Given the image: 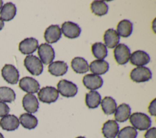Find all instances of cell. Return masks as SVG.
<instances>
[{"instance_id":"obj_1","label":"cell","mask_w":156,"mask_h":138,"mask_svg":"<svg viewBox=\"0 0 156 138\" xmlns=\"http://www.w3.org/2000/svg\"><path fill=\"white\" fill-rule=\"evenodd\" d=\"M130 123L135 129L140 131L147 129L151 125L150 117L144 113L134 112L129 117Z\"/></svg>"},{"instance_id":"obj_23","label":"cell","mask_w":156,"mask_h":138,"mask_svg":"<svg viewBox=\"0 0 156 138\" xmlns=\"http://www.w3.org/2000/svg\"><path fill=\"white\" fill-rule=\"evenodd\" d=\"M71 67L73 71L77 74H84L88 71V62L82 57H77L71 61Z\"/></svg>"},{"instance_id":"obj_5","label":"cell","mask_w":156,"mask_h":138,"mask_svg":"<svg viewBox=\"0 0 156 138\" xmlns=\"http://www.w3.org/2000/svg\"><path fill=\"white\" fill-rule=\"evenodd\" d=\"M130 77L132 81L136 83L145 82L152 78V73L148 67L139 66L131 71Z\"/></svg>"},{"instance_id":"obj_14","label":"cell","mask_w":156,"mask_h":138,"mask_svg":"<svg viewBox=\"0 0 156 138\" xmlns=\"http://www.w3.org/2000/svg\"><path fill=\"white\" fill-rule=\"evenodd\" d=\"M20 125L19 119L13 114H7L0 120V126L6 131L16 129Z\"/></svg>"},{"instance_id":"obj_12","label":"cell","mask_w":156,"mask_h":138,"mask_svg":"<svg viewBox=\"0 0 156 138\" xmlns=\"http://www.w3.org/2000/svg\"><path fill=\"white\" fill-rule=\"evenodd\" d=\"M82 81L84 86L88 89L91 91L100 88L103 84L102 78L100 76L93 74L85 75L83 78Z\"/></svg>"},{"instance_id":"obj_17","label":"cell","mask_w":156,"mask_h":138,"mask_svg":"<svg viewBox=\"0 0 156 138\" xmlns=\"http://www.w3.org/2000/svg\"><path fill=\"white\" fill-rule=\"evenodd\" d=\"M102 132L105 138H115L119 132V125L116 121L108 120L104 123Z\"/></svg>"},{"instance_id":"obj_36","label":"cell","mask_w":156,"mask_h":138,"mask_svg":"<svg viewBox=\"0 0 156 138\" xmlns=\"http://www.w3.org/2000/svg\"><path fill=\"white\" fill-rule=\"evenodd\" d=\"M2 4H3L2 1L0 0V10L1 9V8H2Z\"/></svg>"},{"instance_id":"obj_26","label":"cell","mask_w":156,"mask_h":138,"mask_svg":"<svg viewBox=\"0 0 156 138\" xmlns=\"http://www.w3.org/2000/svg\"><path fill=\"white\" fill-rule=\"evenodd\" d=\"M101 97L99 93L96 91H91L85 96V103L90 109H94L98 107L101 103Z\"/></svg>"},{"instance_id":"obj_9","label":"cell","mask_w":156,"mask_h":138,"mask_svg":"<svg viewBox=\"0 0 156 138\" xmlns=\"http://www.w3.org/2000/svg\"><path fill=\"white\" fill-rule=\"evenodd\" d=\"M20 88L28 94L37 93L40 89L39 83L34 78L24 77L19 82Z\"/></svg>"},{"instance_id":"obj_24","label":"cell","mask_w":156,"mask_h":138,"mask_svg":"<svg viewBox=\"0 0 156 138\" xmlns=\"http://www.w3.org/2000/svg\"><path fill=\"white\" fill-rule=\"evenodd\" d=\"M19 120L21 125L28 129L35 128L38 124L37 117L29 113H24L21 114Z\"/></svg>"},{"instance_id":"obj_37","label":"cell","mask_w":156,"mask_h":138,"mask_svg":"<svg viewBox=\"0 0 156 138\" xmlns=\"http://www.w3.org/2000/svg\"><path fill=\"white\" fill-rule=\"evenodd\" d=\"M0 138H4V136H2V134L1 133H0Z\"/></svg>"},{"instance_id":"obj_8","label":"cell","mask_w":156,"mask_h":138,"mask_svg":"<svg viewBox=\"0 0 156 138\" xmlns=\"http://www.w3.org/2000/svg\"><path fill=\"white\" fill-rule=\"evenodd\" d=\"M130 51L124 44H118L114 50V57L116 62L121 65L126 64L130 58Z\"/></svg>"},{"instance_id":"obj_28","label":"cell","mask_w":156,"mask_h":138,"mask_svg":"<svg viewBox=\"0 0 156 138\" xmlns=\"http://www.w3.org/2000/svg\"><path fill=\"white\" fill-rule=\"evenodd\" d=\"M91 10L96 15L101 16L107 13L108 7L104 1H94L91 4Z\"/></svg>"},{"instance_id":"obj_20","label":"cell","mask_w":156,"mask_h":138,"mask_svg":"<svg viewBox=\"0 0 156 138\" xmlns=\"http://www.w3.org/2000/svg\"><path fill=\"white\" fill-rule=\"evenodd\" d=\"M89 67L93 74L99 75L104 74L108 71L109 64L104 60H96L90 63Z\"/></svg>"},{"instance_id":"obj_10","label":"cell","mask_w":156,"mask_h":138,"mask_svg":"<svg viewBox=\"0 0 156 138\" xmlns=\"http://www.w3.org/2000/svg\"><path fill=\"white\" fill-rule=\"evenodd\" d=\"M61 32L68 38H76L80 35L81 29L78 24L71 21H66L62 25Z\"/></svg>"},{"instance_id":"obj_15","label":"cell","mask_w":156,"mask_h":138,"mask_svg":"<svg viewBox=\"0 0 156 138\" xmlns=\"http://www.w3.org/2000/svg\"><path fill=\"white\" fill-rule=\"evenodd\" d=\"M62 36L61 29L58 25H51L45 30L44 37L48 43L57 42Z\"/></svg>"},{"instance_id":"obj_30","label":"cell","mask_w":156,"mask_h":138,"mask_svg":"<svg viewBox=\"0 0 156 138\" xmlns=\"http://www.w3.org/2000/svg\"><path fill=\"white\" fill-rule=\"evenodd\" d=\"M16 95L14 91L10 88L0 87V100L4 102L11 103L15 100Z\"/></svg>"},{"instance_id":"obj_11","label":"cell","mask_w":156,"mask_h":138,"mask_svg":"<svg viewBox=\"0 0 156 138\" xmlns=\"http://www.w3.org/2000/svg\"><path fill=\"white\" fill-rule=\"evenodd\" d=\"M38 47V41L37 39L30 37L21 41L19 44V50L24 55H29L34 52Z\"/></svg>"},{"instance_id":"obj_13","label":"cell","mask_w":156,"mask_h":138,"mask_svg":"<svg viewBox=\"0 0 156 138\" xmlns=\"http://www.w3.org/2000/svg\"><path fill=\"white\" fill-rule=\"evenodd\" d=\"M23 106L27 112L35 113L39 108V103L37 97L32 94H26L22 100Z\"/></svg>"},{"instance_id":"obj_38","label":"cell","mask_w":156,"mask_h":138,"mask_svg":"<svg viewBox=\"0 0 156 138\" xmlns=\"http://www.w3.org/2000/svg\"><path fill=\"white\" fill-rule=\"evenodd\" d=\"M76 138H85V137H83V136H79V137H76Z\"/></svg>"},{"instance_id":"obj_4","label":"cell","mask_w":156,"mask_h":138,"mask_svg":"<svg viewBox=\"0 0 156 138\" xmlns=\"http://www.w3.org/2000/svg\"><path fill=\"white\" fill-rule=\"evenodd\" d=\"M57 91L63 97H72L76 95L78 88L76 84L63 79L58 83Z\"/></svg>"},{"instance_id":"obj_35","label":"cell","mask_w":156,"mask_h":138,"mask_svg":"<svg viewBox=\"0 0 156 138\" xmlns=\"http://www.w3.org/2000/svg\"><path fill=\"white\" fill-rule=\"evenodd\" d=\"M4 26V21L0 18V30H1L2 29V28Z\"/></svg>"},{"instance_id":"obj_19","label":"cell","mask_w":156,"mask_h":138,"mask_svg":"<svg viewBox=\"0 0 156 138\" xmlns=\"http://www.w3.org/2000/svg\"><path fill=\"white\" fill-rule=\"evenodd\" d=\"M105 46L109 48L115 47L119 42V36L113 29L107 30L104 35Z\"/></svg>"},{"instance_id":"obj_2","label":"cell","mask_w":156,"mask_h":138,"mask_svg":"<svg viewBox=\"0 0 156 138\" xmlns=\"http://www.w3.org/2000/svg\"><path fill=\"white\" fill-rule=\"evenodd\" d=\"M24 65L26 69L33 75H40L43 70V66L40 60L33 55L26 57L24 60Z\"/></svg>"},{"instance_id":"obj_34","label":"cell","mask_w":156,"mask_h":138,"mask_svg":"<svg viewBox=\"0 0 156 138\" xmlns=\"http://www.w3.org/2000/svg\"><path fill=\"white\" fill-rule=\"evenodd\" d=\"M145 138H156V128L152 127L147 130L144 134Z\"/></svg>"},{"instance_id":"obj_29","label":"cell","mask_w":156,"mask_h":138,"mask_svg":"<svg viewBox=\"0 0 156 138\" xmlns=\"http://www.w3.org/2000/svg\"><path fill=\"white\" fill-rule=\"evenodd\" d=\"M92 53L98 60H103L107 55V49L104 44L101 42L94 43L91 46Z\"/></svg>"},{"instance_id":"obj_21","label":"cell","mask_w":156,"mask_h":138,"mask_svg":"<svg viewBox=\"0 0 156 138\" xmlns=\"http://www.w3.org/2000/svg\"><path fill=\"white\" fill-rule=\"evenodd\" d=\"M131 109L129 105L122 103L119 105L115 112V119L118 122H126L130 116Z\"/></svg>"},{"instance_id":"obj_33","label":"cell","mask_w":156,"mask_h":138,"mask_svg":"<svg viewBox=\"0 0 156 138\" xmlns=\"http://www.w3.org/2000/svg\"><path fill=\"white\" fill-rule=\"evenodd\" d=\"M148 111L151 115L155 116L156 115V99L154 98L150 103L148 107Z\"/></svg>"},{"instance_id":"obj_32","label":"cell","mask_w":156,"mask_h":138,"mask_svg":"<svg viewBox=\"0 0 156 138\" xmlns=\"http://www.w3.org/2000/svg\"><path fill=\"white\" fill-rule=\"evenodd\" d=\"M9 111L10 108L8 105L2 102H0V117L7 115Z\"/></svg>"},{"instance_id":"obj_7","label":"cell","mask_w":156,"mask_h":138,"mask_svg":"<svg viewBox=\"0 0 156 138\" xmlns=\"http://www.w3.org/2000/svg\"><path fill=\"white\" fill-rule=\"evenodd\" d=\"M1 75L3 78L9 84H16L19 80V72L12 64H6L1 70Z\"/></svg>"},{"instance_id":"obj_31","label":"cell","mask_w":156,"mask_h":138,"mask_svg":"<svg viewBox=\"0 0 156 138\" xmlns=\"http://www.w3.org/2000/svg\"><path fill=\"white\" fill-rule=\"evenodd\" d=\"M137 131L132 126H126L121 129L118 134V138H136Z\"/></svg>"},{"instance_id":"obj_6","label":"cell","mask_w":156,"mask_h":138,"mask_svg":"<svg viewBox=\"0 0 156 138\" xmlns=\"http://www.w3.org/2000/svg\"><path fill=\"white\" fill-rule=\"evenodd\" d=\"M38 54L40 61L44 64L51 63L55 57L54 49L48 43H42L38 47Z\"/></svg>"},{"instance_id":"obj_27","label":"cell","mask_w":156,"mask_h":138,"mask_svg":"<svg viewBox=\"0 0 156 138\" xmlns=\"http://www.w3.org/2000/svg\"><path fill=\"white\" fill-rule=\"evenodd\" d=\"M102 109L107 115H110L115 112L117 108L116 103L112 97H105L101 101Z\"/></svg>"},{"instance_id":"obj_22","label":"cell","mask_w":156,"mask_h":138,"mask_svg":"<svg viewBox=\"0 0 156 138\" xmlns=\"http://www.w3.org/2000/svg\"><path fill=\"white\" fill-rule=\"evenodd\" d=\"M16 13V8L14 4L7 2L1 8L0 12L1 19L2 21H9L13 19Z\"/></svg>"},{"instance_id":"obj_3","label":"cell","mask_w":156,"mask_h":138,"mask_svg":"<svg viewBox=\"0 0 156 138\" xmlns=\"http://www.w3.org/2000/svg\"><path fill=\"white\" fill-rule=\"evenodd\" d=\"M39 100L45 103L55 102L58 98V92L57 89L52 86H46L42 88L38 92Z\"/></svg>"},{"instance_id":"obj_16","label":"cell","mask_w":156,"mask_h":138,"mask_svg":"<svg viewBox=\"0 0 156 138\" xmlns=\"http://www.w3.org/2000/svg\"><path fill=\"white\" fill-rule=\"evenodd\" d=\"M129 59L131 64L138 67L146 65L150 61L149 55L143 50L133 52L130 54Z\"/></svg>"},{"instance_id":"obj_25","label":"cell","mask_w":156,"mask_h":138,"mask_svg":"<svg viewBox=\"0 0 156 138\" xmlns=\"http://www.w3.org/2000/svg\"><path fill=\"white\" fill-rule=\"evenodd\" d=\"M133 30L132 23L128 19L121 21L117 26V33L122 37L129 36Z\"/></svg>"},{"instance_id":"obj_18","label":"cell","mask_w":156,"mask_h":138,"mask_svg":"<svg viewBox=\"0 0 156 138\" xmlns=\"http://www.w3.org/2000/svg\"><path fill=\"white\" fill-rule=\"evenodd\" d=\"M68 68V66L65 62L62 61H57L52 62L49 65L48 71L54 76H62L66 73Z\"/></svg>"}]
</instances>
